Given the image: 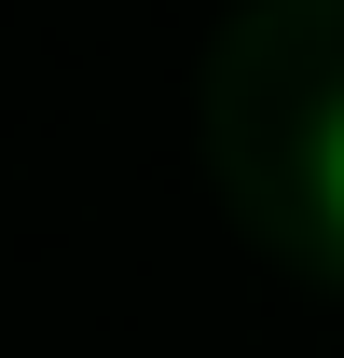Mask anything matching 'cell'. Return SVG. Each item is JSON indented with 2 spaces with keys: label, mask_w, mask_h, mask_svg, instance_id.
Segmentation results:
<instances>
[{
  "label": "cell",
  "mask_w": 344,
  "mask_h": 358,
  "mask_svg": "<svg viewBox=\"0 0 344 358\" xmlns=\"http://www.w3.org/2000/svg\"><path fill=\"white\" fill-rule=\"evenodd\" d=\"M317 207H331V234H344V96H331V124H317Z\"/></svg>",
  "instance_id": "1"
}]
</instances>
